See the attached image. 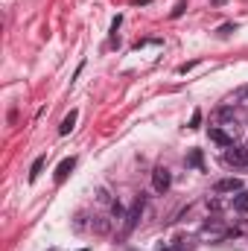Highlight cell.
I'll use <instances>...</instances> for the list:
<instances>
[{
	"mask_svg": "<svg viewBox=\"0 0 248 251\" xmlns=\"http://www.w3.org/2000/svg\"><path fill=\"white\" fill-rule=\"evenodd\" d=\"M170 184H173L170 170H167V167H155V170H152V187H155V193H167Z\"/></svg>",
	"mask_w": 248,
	"mask_h": 251,
	"instance_id": "cell-1",
	"label": "cell"
},
{
	"mask_svg": "<svg viewBox=\"0 0 248 251\" xmlns=\"http://www.w3.org/2000/svg\"><path fill=\"white\" fill-rule=\"evenodd\" d=\"M225 164H231V167H246L248 164V149L246 146H228V149H225Z\"/></svg>",
	"mask_w": 248,
	"mask_h": 251,
	"instance_id": "cell-2",
	"label": "cell"
},
{
	"mask_svg": "<svg viewBox=\"0 0 248 251\" xmlns=\"http://www.w3.org/2000/svg\"><path fill=\"white\" fill-rule=\"evenodd\" d=\"M140 213H143V199H137V201L131 204V210H128V216H125V225H123V237H128V234L134 231V225H137Z\"/></svg>",
	"mask_w": 248,
	"mask_h": 251,
	"instance_id": "cell-3",
	"label": "cell"
},
{
	"mask_svg": "<svg viewBox=\"0 0 248 251\" xmlns=\"http://www.w3.org/2000/svg\"><path fill=\"white\" fill-rule=\"evenodd\" d=\"M207 137H210L213 143L225 146V149H228V146H234V137H231V134H228L225 128H219V126H210V128H207Z\"/></svg>",
	"mask_w": 248,
	"mask_h": 251,
	"instance_id": "cell-4",
	"label": "cell"
},
{
	"mask_svg": "<svg viewBox=\"0 0 248 251\" xmlns=\"http://www.w3.org/2000/svg\"><path fill=\"white\" fill-rule=\"evenodd\" d=\"M213 190H216V193H240V190H243V181H240V178H219Z\"/></svg>",
	"mask_w": 248,
	"mask_h": 251,
	"instance_id": "cell-5",
	"label": "cell"
},
{
	"mask_svg": "<svg viewBox=\"0 0 248 251\" xmlns=\"http://www.w3.org/2000/svg\"><path fill=\"white\" fill-rule=\"evenodd\" d=\"M73 167H76V158H73V155H70V158H64L62 164L56 167V184H62L64 178L70 176V170H73Z\"/></svg>",
	"mask_w": 248,
	"mask_h": 251,
	"instance_id": "cell-6",
	"label": "cell"
},
{
	"mask_svg": "<svg viewBox=\"0 0 248 251\" xmlns=\"http://www.w3.org/2000/svg\"><path fill=\"white\" fill-rule=\"evenodd\" d=\"M76 120H79V114H76V111H70V114L62 120V126H59V134H70V131H73V126H76Z\"/></svg>",
	"mask_w": 248,
	"mask_h": 251,
	"instance_id": "cell-7",
	"label": "cell"
},
{
	"mask_svg": "<svg viewBox=\"0 0 248 251\" xmlns=\"http://www.w3.org/2000/svg\"><path fill=\"white\" fill-rule=\"evenodd\" d=\"M234 210L248 213V190H240V196H234Z\"/></svg>",
	"mask_w": 248,
	"mask_h": 251,
	"instance_id": "cell-8",
	"label": "cell"
},
{
	"mask_svg": "<svg viewBox=\"0 0 248 251\" xmlns=\"http://www.w3.org/2000/svg\"><path fill=\"white\" fill-rule=\"evenodd\" d=\"M44 164H47V155H41V158H35V164H32V170H29V181H35V178L41 176V170H44Z\"/></svg>",
	"mask_w": 248,
	"mask_h": 251,
	"instance_id": "cell-9",
	"label": "cell"
},
{
	"mask_svg": "<svg viewBox=\"0 0 248 251\" xmlns=\"http://www.w3.org/2000/svg\"><path fill=\"white\" fill-rule=\"evenodd\" d=\"M190 164L201 170V152H198V149H193V152H190Z\"/></svg>",
	"mask_w": 248,
	"mask_h": 251,
	"instance_id": "cell-10",
	"label": "cell"
},
{
	"mask_svg": "<svg viewBox=\"0 0 248 251\" xmlns=\"http://www.w3.org/2000/svg\"><path fill=\"white\" fill-rule=\"evenodd\" d=\"M201 126V111H193V117H190V128H198Z\"/></svg>",
	"mask_w": 248,
	"mask_h": 251,
	"instance_id": "cell-11",
	"label": "cell"
},
{
	"mask_svg": "<svg viewBox=\"0 0 248 251\" xmlns=\"http://www.w3.org/2000/svg\"><path fill=\"white\" fill-rule=\"evenodd\" d=\"M184 9H187V3L181 0V3H178V6L173 9V18H181V15H184Z\"/></svg>",
	"mask_w": 248,
	"mask_h": 251,
	"instance_id": "cell-12",
	"label": "cell"
},
{
	"mask_svg": "<svg viewBox=\"0 0 248 251\" xmlns=\"http://www.w3.org/2000/svg\"><path fill=\"white\" fill-rule=\"evenodd\" d=\"M231 32H234V26H231V24H225V26L219 29V35H231Z\"/></svg>",
	"mask_w": 248,
	"mask_h": 251,
	"instance_id": "cell-13",
	"label": "cell"
},
{
	"mask_svg": "<svg viewBox=\"0 0 248 251\" xmlns=\"http://www.w3.org/2000/svg\"><path fill=\"white\" fill-rule=\"evenodd\" d=\"M190 67H196V62H187V64H181V67H178V73H187Z\"/></svg>",
	"mask_w": 248,
	"mask_h": 251,
	"instance_id": "cell-14",
	"label": "cell"
},
{
	"mask_svg": "<svg viewBox=\"0 0 248 251\" xmlns=\"http://www.w3.org/2000/svg\"><path fill=\"white\" fill-rule=\"evenodd\" d=\"M243 97H246V100H248V88H246V91H243Z\"/></svg>",
	"mask_w": 248,
	"mask_h": 251,
	"instance_id": "cell-15",
	"label": "cell"
}]
</instances>
